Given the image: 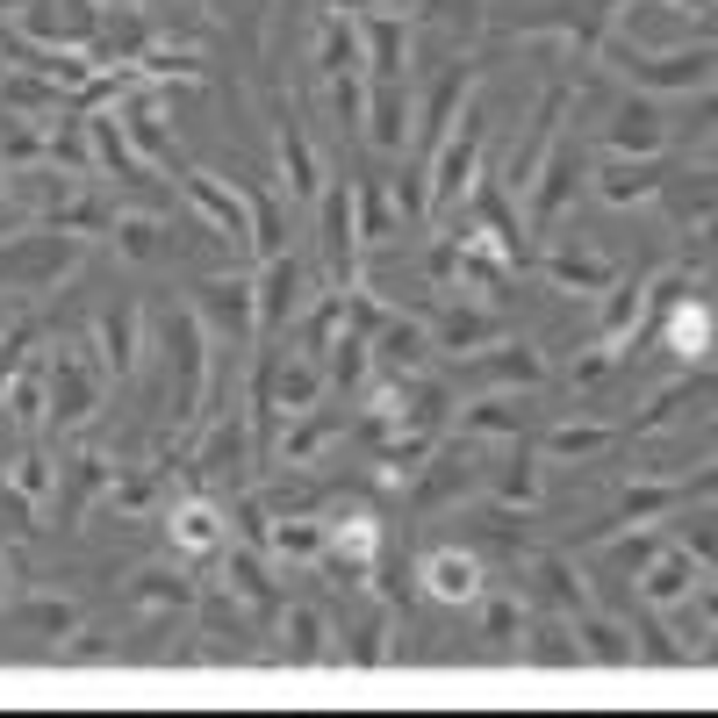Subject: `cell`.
<instances>
[{
    "instance_id": "2",
    "label": "cell",
    "mask_w": 718,
    "mask_h": 718,
    "mask_svg": "<svg viewBox=\"0 0 718 718\" xmlns=\"http://www.w3.org/2000/svg\"><path fill=\"white\" fill-rule=\"evenodd\" d=\"M675 345H683V352L704 345V309H683V316H675Z\"/></svg>"
},
{
    "instance_id": "1",
    "label": "cell",
    "mask_w": 718,
    "mask_h": 718,
    "mask_svg": "<svg viewBox=\"0 0 718 718\" xmlns=\"http://www.w3.org/2000/svg\"><path fill=\"white\" fill-rule=\"evenodd\" d=\"M431 589L438 596H474V568L460 561V553H438V561H431Z\"/></svg>"
},
{
    "instance_id": "3",
    "label": "cell",
    "mask_w": 718,
    "mask_h": 718,
    "mask_svg": "<svg viewBox=\"0 0 718 718\" xmlns=\"http://www.w3.org/2000/svg\"><path fill=\"white\" fill-rule=\"evenodd\" d=\"M180 532H187V539H194V546H202V539H209V532H216V525H209V510H187V525H180Z\"/></svg>"
}]
</instances>
